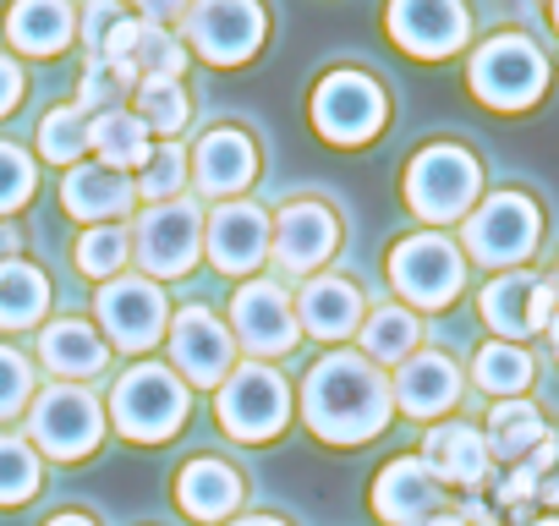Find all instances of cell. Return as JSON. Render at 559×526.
<instances>
[{
    "mask_svg": "<svg viewBox=\"0 0 559 526\" xmlns=\"http://www.w3.org/2000/svg\"><path fill=\"white\" fill-rule=\"evenodd\" d=\"M50 308V280L23 258L0 263V330H28Z\"/></svg>",
    "mask_w": 559,
    "mask_h": 526,
    "instance_id": "f1b7e54d",
    "label": "cell"
},
{
    "mask_svg": "<svg viewBox=\"0 0 559 526\" xmlns=\"http://www.w3.org/2000/svg\"><path fill=\"white\" fill-rule=\"evenodd\" d=\"M236 526H286V521H274V515H247V521H236Z\"/></svg>",
    "mask_w": 559,
    "mask_h": 526,
    "instance_id": "f6af8a7d",
    "label": "cell"
},
{
    "mask_svg": "<svg viewBox=\"0 0 559 526\" xmlns=\"http://www.w3.org/2000/svg\"><path fill=\"white\" fill-rule=\"evenodd\" d=\"M548 286H554V297H559V270H554V280H548Z\"/></svg>",
    "mask_w": 559,
    "mask_h": 526,
    "instance_id": "f907efd6",
    "label": "cell"
},
{
    "mask_svg": "<svg viewBox=\"0 0 559 526\" xmlns=\"http://www.w3.org/2000/svg\"><path fill=\"white\" fill-rule=\"evenodd\" d=\"M461 395V368L439 351H412L395 373V406L406 417H439Z\"/></svg>",
    "mask_w": 559,
    "mask_h": 526,
    "instance_id": "ffe728a7",
    "label": "cell"
},
{
    "mask_svg": "<svg viewBox=\"0 0 559 526\" xmlns=\"http://www.w3.org/2000/svg\"><path fill=\"white\" fill-rule=\"evenodd\" d=\"M61 198H67V208L78 219H110V214L132 208V181L121 170H110V165H83V170L67 176Z\"/></svg>",
    "mask_w": 559,
    "mask_h": 526,
    "instance_id": "4316f807",
    "label": "cell"
},
{
    "mask_svg": "<svg viewBox=\"0 0 559 526\" xmlns=\"http://www.w3.org/2000/svg\"><path fill=\"white\" fill-rule=\"evenodd\" d=\"M99 428H105L99 401H94L88 390H72V384L45 390L39 406H34V417H28V433H34L50 455H61V461L88 455V450L99 444Z\"/></svg>",
    "mask_w": 559,
    "mask_h": 526,
    "instance_id": "8fae6325",
    "label": "cell"
},
{
    "mask_svg": "<svg viewBox=\"0 0 559 526\" xmlns=\"http://www.w3.org/2000/svg\"><path fill=\"white\" fill-rule=\"evenodd\" d=\"M83 143H88V116H83L78 105H61V110L45 116V127H39V154H45L50 165L83 159Z\"/></svg>",
    "mask_w": 559,
    "mask_h": 526,
    "instance_id": "e575fe53",
    "label": "cell"
},
{
    "mask_svg": "<svg viewBox=\"0 0 559 526\" xmlns=\"http://www.w3.org/2000/svg\"><path fill=\"white\" fill-rule=\"evenodd\" d=\"M263 252H269V219L252 203L214 208V219H209V258H214V270L247 275V270L263 263Z\"/></svg>",
    "mask_w": 559,
    "mask_h": 526,
    "instance_id": "d6986e66",
    "label": "cell"
},
{
    "mask_svg": "<svg viewBox=\"0 0 559 526\" xmlns=\"http://www.w3.org/2000/svg\"><path fill=\"white\" fill-rule=\"evenodd\" d=\"M302 417L330 444H362L390 422V384L368 357L330 351L302 384Z\"/></svg>",
    "mask_w": 559,
    "mask_h": 526,
    "instance_id": "6da1fadb",
    "label": "cell"
},
{
    "mask_svg": "<svg viewBox=\"0 0 559 526\" xmlns=\"http://www.w3.org/2000/svg\"><path fill=\"white\" fill-rule=\"evenodd\" d=\"M99 324L121 351H143L165 330V297L154 291V280H110L99 291Z\"/></svg>",
    "mask_w": 559,
    "mask_h": 526,
    "instance_id": "9a60e30c",
    "label": "cell"
},
{
    "mask_svg": "<svg viewBox=\"0 0 559 526\" xmlns=\"http://www.w3.org/2000/svg\"><path fill=\"white\" fill-rule=\"evenodd\" d=\"M554 357H559V346H554Z\"/></svg>",
    "mask_w": 559,
    "mask_h": 526,
    "instance_id": "816d5d0a",
    "label": "cell"
},
{
    "mask_svg": "<svg viewBox=\"0 0 559 526\" xmlns=\"http://www.w3.org/2000/svg\"><path fill=\"white\" fill-rule=\"evenodd\" d=\"M428 526H499L483 504H461V510H444V515H433Z\"/></svg>",
    "mask_w": 559,
    "mask_h": 526,
    "instance_id": "60d3db41",
    "label": "cell"
},
{
    "mask_svg": "<svg viewBox=\"0 0 559 526\" xmlns=\"http://www.w3.org/2000/svg\"><path fill=\"white\" fill-rule=\"evenodd\" d=\"M176 499L198 521H225L241 504V477L225 461H187V471L176 482Z\"/></svg>",
    "mask_w": 559,
    "mask_h": 526,
    "instance_id": "603a6c76",
    "label": "cell"
},
{
    "mask_svg": "<svg viewBox=\"0 0 559 526\" xmlns=\"http://www.w3.org/2000/svg\"><path fill=\"white\" fill-rule=\"evenodd\" d=\"M138 7L148 12V23H170V17L187 12V0H138Z\"/></svg>",
    "mask_w": 559,
    "mask_h": 526,
    "instance_id": "7bdbcfd3",
    "label": "cell"
},
{
    "mask_svg": "<svg viewBox=\"0 0 559 526\" xmlns=\"http://www.w3.org/2000/svg\"><path fill=\"white\" fill-rule=\"evenodd\" d=\"M417 346V319L406 308H379L368 324H362V351L368 362H406Z\"/></svg>",
    "mask_w": 559,
    "mask_h": 526,
    "instance_id": "1f68e13d",
    "label": "cell"
},
{
    "mask_svg": "<svg viewBox=\"0 0 559 526\" xmlns=\"http://www.w3.org/2000/svg\"><path fill=\"white\" fill-rule=\"evenodd\" d=\"M181 67H187V50H181L165 28L143 23V28H138V45H132V72H138V83H143V77L176 83V77H181Z\"/></svg>",
    "mask_w": 559,
    "mask_h": 526,
    "instance_id": "d6a6232c",
    "label": "cell"
},
{
    "mask_svg": "<svg viewBox=\"0 0 559 526\" xmlns=\"http://www.w3.org/2000/svg\"><path fill=\"white\" fill-rule=\"evenodd\" d=\"M28 390H34V368H28V357L12 351V346H0V417L23 411Z\"/></svg>",
    "mask_w": 559,
    "mask_h": 526,
    "instance_id": "ab89813d",
    "label": "cell"
},
{
    "mask_svg": "<svg viewBox=\"0 0 559 526\" xmlns=\"http://www.w3.org/2000/svg\"><path fill=\"white\" fill-rule=\"evenodd\" d=\"M537 236H543V214L526 192H493L466 214V252L488 270H510V263L532 258Z\"/></svg>",
    "mask_w": 559,
    "mask_h": 526,
    "instance_id": "5b68a950",
    "label": "cell"
},
{
    "mask_svg": "<svg viewBox=\"0 0 559 526\" xmlns=\"http://www.w3.org/2000/svg\"><path fill=\"white\" fill-rule=\"evenodd\" d=\"M138 121H143L148 132H165V138H176V132L187 127V94H181L176 83L143 77V83H138Z\"/></svg>",
    "mask_w": 559,
    "mask_h": 526,
    "instance_id": "836d02e7",
    "label": "cell"
},
{
    "mask_svg": "<svg viewBox=\"0 0 559 526\" xmlns=\"http://www.w3.org/2000/svg\"><path fill=\"white\" fill-rule=\"evenodd\" d=\"M548 12H554V28H559V0H554V7H548Z\"/></svg>",
    "mask_w": 559,
    "mask_h": 526,
    "instance_id": "681fc988",
    "label": "cell"
},
{
    "mask_svg": "<svg viewBox=\"0 0 559 526\" xmlns=\"http://www.w3.org/2000/svg\"><path fill=\"white\" fill-rule=\"evenodd\" d=\"M390 280H395V291H401L406 302H417V308H444V302L461 291V280H466V258H461L455 241L423 230V236H406V241L390 252Z\"/></svg>",
    "mask_w": 559,
    "mask_h": 526,
    "instance_id": "8992f818",
    "label": "cell"
},
{
    "mask_svg": "<svg viewBox=\"0 0 559 526\" xmlns=\"http://www.w3.org/2000/svg\"><path fill=\"white\" fill-rule=\"evenodd\" d=\"M439 504H444V488H439V477L417 455L390 461L379 471V482H373V510L390 526H423L428 515H439Z\"/></svg>",
    "mask_w": 559,
    "mask_h": 526,
    "instance_id": "e0dca14e",
    "label": "cell"
},
{
    "mask_svg": "<svg viewBox=\"0 0 559 526\" xmlns=\"http://www.w3.org/2000/svg\"><path fill=\"white\" fill-rule=\"evenodd\" d=\"M88 143L105 154L110 170H132V165H148V127L138 116H121V110H105L94 127H88Z\"/></svg>",
    "mask_w": 559,
    "mask_h": 526,
    "instance_id": "f546056e",
    "label": "cell"
},
{
    "mask_svg": "<svg viewBox=\"0 0 559 526\" xmlns=\"http://www.w3.org/2000/svg\"><path fill=\"white\" fill-rule=\"evenodd\" d=\"M423 466H428L439 482L477 488V482L488 477V444H483L477 428H466V422H444V428L428 433V444H423Z\"/></svg>",
    "mask_w": 559,
    "mask_h": 526,
    "instance_id": "7402d4cb",
    "label": "cell"
},
{
    "mask_svg": "<svg viewBox=\"0 0 559 526\" xmlns=\"http://www.w3.org/2000/svg\"><path fill=\"white\" fill-rule=\"evenodd\" d=\"M472 379H477V390H488V395H499V401H515V395L532 384V357H526L521 346H510V340H493V346L477 351Z\"/></svg>",
    "mask_w": 559,
    "mask_h": 526,
    "instance_id": "4dcf8cb0",
    "label": "cell"
},
{
    "mask_svg": "<svg viewBox=\"0 0 559 526\" xmlns=\"http://www.w3.org/2000/svg\"><path fill=\"white\" fill-rule=\"evenodd\" d=\"M477 187H483V165L461 143H433L406 165V203L433 225L466 219L477 203Z\"/></svg>",
    "mask_w": 559,
    "mask_h": 526,
    "instance_id": "7a4b0ae2",
    "label": "cell"
},
{
    "mask_svg": "<svg viewBox=\"0 0 559 526\" xmlns=\"http://www.w3.org/2000/svg\"><path fill=\"white\" fill-rule=\"evenodd\" d=\"M192 165H198V181H203V192L225 198V192L247 187V176H252V143H247L236 127H214V132L198 143Z\"/></svg>",
    "mask_w": 559,
    "mask_h": 526,
    "instance_id": "d4e9b609",
    "label": "cell"
},
{
    "mask_svg": "<svg viewBox=\"0 0 559 526\" xmlns=\"http://www.w3.org/2000/svg\"><path fill=\"white\" fill-rule=\"evenodd\" d=\"M537 499H543V504H554V510H559V461H554V466H548V471H537Z\"/></svg>",
    "mask_w": 559,
    "mask_h": 526,
    "instance_id": "ee69618b",
    "label": "cell"
},
{
    "mask_svg": "<svg viewBox=\"0 0 559 526\" xmlns=\"http://www.w3.org/2000/svg\"><path fill=\"white\" fill-rule=\"evenodd\" d=\"M198 241H203V225H198V208L187 198H170L159 208H148L138 219V236H132V252L148 275L159 280H181L198 258Z\"/></svg>",
    "mask_w": 559,
    "mask_h": 526,
    "instance_id": "ba28073f",
    "label": "cell"
},
{
    "mask_svg": "<svg viewBox=\"0 0 559 526\" xmlns=\"http://www.w3.org/2000/svg\"><path fill=\"white\" fill-rule=\"evenodd\" d=\"M548 439V422H543V411L532 406V401H493V411H488V433H483V444H488V455H499V461H526L537 444Z\"/></svg>",
    "mask_w": 559,
    "mask_h": 526,
    "instance_id": "484cf974",
    "label": "cell"
},
{
    "mask_svg": "<svg viewBox=\"0 0 559 526\" xmlns=\"http://www.w3.org/2000/svg\"><path fill=\"white\" fill-rule=\"evenodd\" d=\"M335 236H341L335 214H330L324 203L302 198V203H292V208H280V225H274L269 241H274L280 263H286L292 275H302V270H319V263L335 252Z\"/></svg>",
    "mask_w": 559,
    "mask_h": 526,
    "instance_id": "ac0fdd59",
    "label": "cell"
},
{
    "mask_svg": "<svg viewBox=\"0 0 559 526\" xmlns=\"http://www.w3.org/2000/svg\"><path fill=\"white\" fill-rule=\"evenodd\" d=\"M127 252H132L127 230H121V225H99V230H88V236L78 241V270L105 280V275H116L121 263H127Z\"/></svg>",
    "mask_w": 559,
    "mask_h": 526,
    "instance_id": "8d00e7d4",
    "label": "cell"
},
{
    "mask_svg": "<svg viewBox=\"0 0 559 526\" xmlns=\"http://www.w3.org/2000/svg\"><path fill=\"white\" fill-rule=\"evenodd\" d=\"M472 94L493 110H526L543 99L548 88V61L532 39L521 34H493L477 56H472Z\"/></svg>",
    "mask_w": 559,
    "mask_h": 526,
    "instance_id": "3957f363",
    "label": "cell"
},
{
    "mask_svg": "<svg viewBox=\"0 0 559 526\" xmlns=\"http://www.w3.org/2000/svg\"><path fill=\"white\" fill-rule=\"evenodd\" d=\"M110 411H116L127 439H143V444L170 439L181 428V417H187V384L170 368H159V362H138V368H127L116 379Z\"/></svg>",
    "mask_w": 559,
    "mask_h": 526,
    "instance_id": "277c9868",
    "label": "cell"
},
{
    "mask_svg": "<svg viewBox=\"0 0 559 526\" xmlns=\"http://www.w3.org/2000/svg\"><path fill=\"white\" fill-rule=\"evenodd\" d=\"M297 313H302V330H313L319 340H346L362 324V291L341 275H319L302 286Z\"/></svg>",
    "mask_w": 559,
    "mask_h": 526,
    "instance_id": "44dd1931",
    "label": "cell"
},
{
    "mask_svg": "<svg viewBox=\"0 0 559 526\" xmlns=\"http://www.w3.org/2000/svg\"><path fill=\"white\" fill-rule=\"evenodd\" d=\"M187 39L198 45L203 61L214 67H236L258 50L263 39V12L258 0H198L187 12Z\"/></svg>",
    "mask_w": 559,
    "mask_h": 526,
    "instance_id": "30bf717a",
    "label": "cell"
},
{
    "mask_svg": "<svg viewBox=\"0 0 559 526\" xmlns=\"http://www.w3.org/2000/svg\"><path fill=\"white\" fill-rule=\"evenodd\" d=\"M543 335H548V340L559 346V308H554V319H548V330H543Z\"/></svg>",
    "mask_w": 559,
    "mask_h": 526,
    "instance_id": "7dc6e473",
    "label": "cell"
},
{
    "mask_svg": "<svg viewBox=\"0 0 559 526\" xmlns=\"http://www.w3.org/2000/svg\"><path fill=\"white\" fill-rule=\"evenodd\" d=\"M181 181H187V154H181L176 143L154 148V154H148V170H143V192L159 198V203H170V198L181 192Z\"/></svg>",
    "mask_w": 559,
    "mask_h": 526,
    "instance_id": "74e56055",
    "label": "cell"
},
{
    "mask_svg": "<svg viewBox=\"0 0 559 526\" xmlns=\"http://www.w3.org/2000/svg\"><path fill=\"white\" fill-rule=\"evenodd\" d=\"M170 357H176V368H181L192 384L214 390V384L230 379L236 346H230V335H225V324H219L214 313L187 308V313H176V324H170Z\"/></svg>",
    "mask_w": 559,
    "mask_h": 526,
    "instance_id": "2e32d148",
    "label": "cell"
},
{
    "mask_svg": "<svg viewBox=\"0 0 559 526\" xmlns=\"http://www.w3.org/2000/svg\"><path fill=\"white\" fill-rule=\"evenodd\" d=\"M526 526H559V515H543V521H526Z\"/></svg>",
    "mask_w": 559,
    "mask_h": 526,
    "instance_id": "c3c4849f",
    "label": "cell"
},
{
    "mask_svg": "<svg viewBox=\"0 0 559 526\" xmlns=\"http://www.w3.org/2000/svg\"><path fill=\"white\" fill-rule=\"evenodd\" d=\"M390 34L423 61L455 56L466 45V7L461 0H390Z\"/></svg>",
    "mask_w": 559,
    "mask_h": 526,
    "instance_id": "7c38bea8",
    "label": "cell"
},
{
    "mask_svg": "<svg viewBox=\"0 0 559 526\" xmlns=\"http://www.w3.org/2000/svg\"><path fill=\"white\" fill-rule=\"evenodd\" d=\"M17 99H23V72H17L7 56H0V116H7Z\"/></svg>",
    "mask_w": 559,
    "mask_h": 526,
    "instance_id": "b9f144b4",
    "label": "cell"
},
{
    "mask_svg": "<svg viewBox=\"0 0 559 526\" xmlns=\"http://www.w3.org/2000/svg\"><path fill=\"white\" fill-rule=\"evenodd\" d=\"M230 324H236V340H241L252 357H280V351L297 346V308H292L286 291L269 286V280L236 291Z\"/></svg>",
    "mask_w": 559,
    "mask_h": 526,
    "instance_id": "4fadbf2b",
    "label": "cell"
},
{
    "mask_svg": "<svg viewBox=\"0 0 559 526\" xmlns=\"http://www.w3.org/2000/svg\"><path fill=\"white\" fill-rule=\"evenodd\" d=\"M559 297L548 280L537 275H499L488 291H483V319L488 330H499L504 340H526V335H543L548 319H554Z\"/></svg>",
    "mask_w": 559,
    "mask_h": 526,
    "instance_id": "5bb4252c",
    "label": "cell"
},
{
    "mask_svg": "<svg viewBox=\"0 0 559 526\" xmlns=\"http://www.w3.org/2000/svg\"><path fill=\"white\" fill-rule=\"evenodd\" d=\"M34 198V159L12 143H0V214Z\"/></svg>",
    "mask_w": 559,
    "mask_h": 526,
    "instance_id": "f35d334b",
    "label": "cell"
},
{
    "mask_svg": "<svg viewBox=\"0 0 559 526\" xmlns=\"http://www.w3.org/2000/svg\"><path fill=\"white\" fill-rule=\"evenodd\" d=\"M313 121L330 143H368L384 127V88L362 72H330L313 94Z\"/></svg>",
    "mask_w": 559,
    "mask_h": 526,
    "instance_id": "9c48e42d",
    "label": "cell"
},
{
    "mask_svg": "<svg viewBox=\"0 0 559 526\" xmlns=\"http://www.w3.org/2000/svg\"><path fill=\"white\" fill-rule=\"evenodd\" d=\"M39 455L23 444V439H7L0 433V504H23L34 488H39Z\"/></svg>",
    "mask_w": 559,
    "mask_h": 526,
    "instance_id": "d590c367",
    "label": "cell"
},
{
    "mask_svg": "<svg viewBox=\"0 0 559 526\" xmlns=\"http://www.w3.org/2000/svg\"><path fill=\"white\" fill-rule=\"evenodd\" d=\"M39 357H45L56 373H67V379H94V373L105 368V340H99L83 319H61V324L45 330Z\"/></svg>",
    "mask_w": 559,
    "mask_h": 526,
    "instance_id": "83f0119b",
    "label": "cell"
},
{
    "mask_svg": "<svg viewBox=\"0 0 559 526\" xmlns=\"http://www.w3.org/2000/svg\"><path fill=\"white\" fill-rule=\"evenodd\" d=\"M292 417V390L274 368H230V379L219 384V422L230 439H274Z\"/></svg>",
    "mask_w": 559,
    "mask_h": 526,
    "instance_id": "52a82bcc",
    "label": "cell"
},
{
    "mask_svg": "<svg viewBox=\"0 0 559 526\" xmlns=\"http://www.w3.org/2000/svg\"><path fill=\"white\" fill-rule=\"evenodd\" d=\"M7 34L28 56H61L72 39V7L67 0H17L7 12Z\"/></svg>",
    "mask_w": 559,
    "mask_h": 526,
    "instance_id": "cb8c5ba5",
    "label": "cell"
},
{
    "mask_svg": "<svg viewBox=\"0 0 559 526\" xmlns=\"http://www.w3.org/2000/svg\"><path fill=\"white\" fill-rule=\"evenodd\" d=\"M50 526H94V521H88V515H56Z\"/></svg>",
    "mask_w": 559,
    "mask_h": 526,
    "instance_id": "bcb514c9",
    "label": "cell"
}]
</instances>
